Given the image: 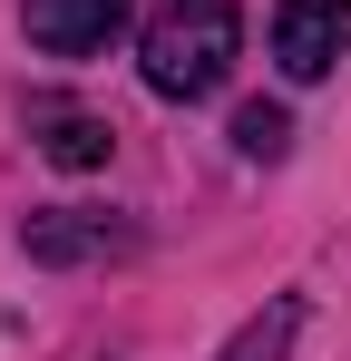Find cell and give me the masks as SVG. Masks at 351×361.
I'll return each instance as SVG.
<instances>
[{
    "label": "cell",
    "instance_id": "obj_1",
    "mask_svg": "<svg viewBox=\"0 0 351 361\" xmlns=\"http://www.w3.org/2000/svg\"><path fill=\"white\" fill-rule=\"evenodd\" d=\"M234 49H244L234 0H156L147 39H137V68H147L156 98H215L225 68H234Z\"/></svg>",
    "mask_w": 351,
    "mask_h": 361
},
{
    "label": "cell",
    "instance_id": "obj_2",
    "mask_svg": "<svg viewBox=\"0 0 351 361\" xmlns=\"http://www.w3.org/2000/svg\"><path fill=\"white\" fill-rule=\"evenodd\" d=\"M342 59H351V0H283L273 10V68L292 88L332 78Z\"/></svg>",
    "mask_w": 351,
    "mask_h": 361
},
{
    "label": "cell",
    "instance_id": "obj_3",
    "mask_svg": "<svg viewBox=\"0 0 351 361\" xmlns=\"http://www.w3.org/2000/svg\"><path fill=\"white\" fill-rule=\"evenodd\" d=\"M20 20H30V49H49V59H88V49L117 39L127 0H20Z\"/></svg>",
    "mask_w": 351,
    "mask_h": 361
},
{
    "label": "cell",
    "instance_id": "obj_4",
    "mask_svg": "<svg viewBox=\"0 0 351 361\" xmlns=\"http://www.w3.org/2000/svg\"><path fill=\"white\" fill-rule=\"evenodd\" d=\"M30 264H98V254H127V225L108 215H30Z\"/></svg>",
    "mask_w": 351,
    "mask_h": 361
},
{
    "label": "cell",
    "instance_id": "obj_5",
    "mask_svg": "<svg viewBox=\"0 0 351 361\" xmlns=\"http://www.w3.org/2000/svg\"><path fill=\"white\" fill-rule=\"evenodd\" d=\"M39 157H49V166H68V176H88V166H108V118H88V108H39Z\"/></svg>",
    "mask_w": 351,
    "mask_h": 361
},
{
    "label": "cell",
    "instance_id": "obj_6",
    "mask_svg": "<svg viewBox=\"0 0 351 361\" xmlns=\"http://www.w3.org/2000/svg\"><path fill=\"white\" fill-rule=\"evenodd\" d=\"M292 322H302L292 302H264V312H254V322H244L215 361H283V352H292Z\"/></svg>",
    "mask_w": 351,
    "mask_h": 361
},
{
    "label": "cell",
    "instance_id": "obj_7",
    "mask_svg": "<svg viewBox=\"0 0 351 361\" xmlns=\"http://www.w3.org/2000/svg\"><path fill=\"white\" fill-rule=\"evenodd\" d=\"M234 147H244L254 166H273V157L292 147V118H283V108H264V98H254V108H234Z\"/></svg>",
    "mask_w": 351,
    "mask_h": 361
}]
</instances>
